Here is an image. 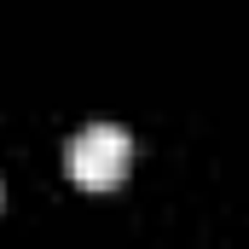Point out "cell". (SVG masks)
Masks as SVG:
<instances>
[{"label":"cell","instance_id":"obj_1","mask_svg":"<svg viewBox=\"0 0 249 249\" xmlns=\"http://www.w3.org/2000/svg\"><path fill=\"white\" fill-rule=\"evenodd\" d=\"M64 168H70V180L81 191H116L127 180V168H133V139L110 122H93L87 133H75Z\"/></svg>","mask_w":249,"mask_h":249}]
</instances>
